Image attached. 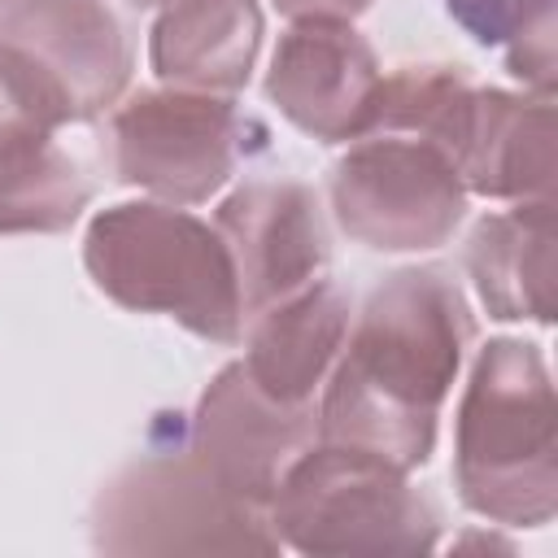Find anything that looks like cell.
<instances>
[{"mask_svg":"<svg viewBox=\"0 0 558 558\" xmlns=\"http://www.w3.org/2000/svg\"><path fill=\"white\" fill-rule=\"evenodd\" d=\"M131 65V35L105 0H17L0 9V92L44 131L113 109Z\"/></svg>","mask_w":558,"mask_h":558,"instance_id":"6","label":"cell"},{"mask_svg":"<svg viewBox=\"0 0 558 558\" xmlns=\"http://www.w3.org/2000/svg\"><path fill=\"white\" fill-rule=\"evenodd\" d=\"M379 57L353 22H288L266 70V100L310 140L349 144L366 131Z\"/></svg>","mask_w":558,"mask_h":558,"instance_id":"11","label":"cell"},{"mask_svg":"<svg viewBox=\"0 0 558 558\" xmlns=\"http://www.w3.org/2000/svg\"><path fill=\"white\" fill-rule=\"evenodd\" d=\"M331 214L353 244L375 253H427L466 218L458 166L414 135L366 131L331 166Z\"/></svg>","mask_w":558,"mask_h":558,"instance_id":"8","label":"cell"},{"mask_svg":"<svg viewBox=\"0 0 558 558\" xmlns=\"http://www.w3.org/2000/svg\"><path fill=\"white\" fill-rule=\"evenodd\" d=\"M466 275L484 310L501 323H554L558 283V222L554 201H514L488 214L466 235Z\"/></svg>","mask_w":558,"mask_h":558,"instance_id":"14","label":"cell"},{"mask_svg":"<svg viewBox=\"0 0 558 558\" xmlns=\"http://www.w3.org/2000/svg\"><path fill=\"white\" fill-rule=\"evenodd\" d=\"M100 554H279L270 510L235 497L187 440L126 462L92 501Z\"/></svg>","mask_w":558,"mask_h":558,"instance_id":"4","label":"cell"},{"mask_svg":"<svg viewBox=\"0 0 558 558\" xmlns=\"http://www.w3.org/2000/svg\"><path fill=\"white\" fill-rule=\"evenodd\" d=\"M314 440H318L314 401L292 405L270 397L244 371V362H227L209 379L187 423V445L214 471V480L262 510H270L275 488Z\"/></svg>","mask_w":558,"mask_h":558,"instance_id":"9","label":"cell"},{"mask_svg":"<svg viewBox=\"0 0 558 558\" xmlns=\"http://www.w3.org/2000/svg\"><path fill=\"white\" fill-rule=\"evenodd\" d=\"M475 87L480 83L471 78L466 65H449V61L397 65L392 74L379 78L366 131L414 135L423 144H436L458 166V148H462V135H466V122H471Z\"/></svg>","mask_w":558,"mask_h":558,"instance_id":"17","label":"cell"},{"mask_svg":"<svg viewBox=\"0 0 558 558\" xmlns=\"http://www.w3.org/2000/svg\"><path fill=\"white\" fill-rule=\"evenodd\" d=\"M214 227L235 266L244 323L318 283L331 262L318 192L296 179H253L235 187L214 209Z\"/></svg>","mask_w":558,"mask_h":558,"instance_id":"10","label":"cell"},{"mask_svg":"<svg viewBox=\"0 0 558 558\" xmlns=\"http://www.w3.org/2000/svg\"><path fill=\"white\" fill-rule=\"evenodd\" d=\"M349 292L340 283H310L296 296L244 323V371L279 401L310 405L331 375L349 336Z\"/></svg>","mask_w":558,"mask_h":558,"instance_id":"15","label":"cell"},{"mask_svg":"<svg viewBox=\"0 0 558 558\" xmlns=\"http://www.w3.org/2000/svg\"><path fill=\"white\" fill-rule=\"evenodd\" d=\"M262 35L257 0H166L148 35V61L161 87L235 96L253 78Z\"/></svg>","mask_w":558,"mask_h":558,"instance_id":"13","label":"cell"},{"mask_svg":"<svg viewBox=\"0 0 558 558\" xmlns=\"http://www.w3.org/2000/svg\"><path fill=\"white\" fill-rule=\"evenodd\" d=\"M83 266L131 314H166L209 344H235L244 331L227 240L183 205L122 201L100 209L83 235Z\"/></svg>","mask_w":558,"mask_h":558,"instance_id":"3","label":"cell"},{"mask_svg":"<svg viewBox=\"0 0 558 558\" xmlns=\"http://www.w3.org/2000/svg\"><path fill=\"white\" fill-rule=\"evenodd\" d=\"M558 22H554V4L536 9L501 48H506V70L536 96H554L558 87Z\"/></svg>","mask_w":558,"mask_h":558,"instance_id":"18","label":"cell"},{"mask_svg":"<svg viewBox=\"0 0 558 558\" xmlns=\"http://www.w3.org/2000/svg\"><path fill=\"white\" fill-rule=\"evenodd\" d=\"M270 523L283 549L314 558L432 554L440 545V506L410 484V471L323 440L275 488Z\"/></svg>","mask_w":558,"mask_h":558,"instance_id":"5","label":"cell"},{"mask_svg":"<svg viewBox=\"0 0 558 558\" xmlns=\"http://www.w3.org/2000/svg\"><path fill=\"white\" fill-rule=\"evenodd\" d=\"M126 4H135V9H161L166 0H126Z\"/></svg>","mask_w":558,"mask_h":558,"instance_id":"21","label":"cell"},{"mask_svg":"<svg viewBox=\"0 0 558 558\" xmlns=\"http://www.w3.org/2000/svg\"><path fill=\"white\" fill-rule=\"evenodd\" d=\"M554 0H445V13L480 44V48H501L536 9Z\"/></svg>","mask_w":558,"mask_h":558,"instance_id":"19","label":"cell"},{"mask_svg":"<svg viewBox=\"0 0 558 558\" xmlns=\"http://www.w3.org/2000/svg\"><path fill=\"white\" fill-rule=\"evenodd\" d=\"M554 96L475 87L458 148V179L466 196L484 201H554Z\"/></svg>","mask_w":558,"mask_h":558,"instance_id":"12","label":"cell"},{"mask_svg":"<svg viewBox=\"0 0 558 558\" xmlns=\"http://www.w3.org/2000/svg\"><path fill=\"white\" fill-rule=\"evenodd\" d=\"M266 140V126L235 109L231 96L144 87L131 92L109 118V166L166 205H201Z\"/></svg>","mask_w":558,"mask_h":558,"instance_id":"7","label":"cell"},{"mask_svg":"<svg viewBox=\"0 0 558 558\" xmlns=\"http://www.w3.org/2000/svg\"><path fill=\"white\" fill-rule=\"evenodd\" d=\"M92 179L57 144V131L0 126V235H52L78 222Z\"/></svg>","mask_w":558,"mask_h":558,"instance_id":"16","label":"cell"},{"mask_svg":"<svg viewBox=\"0 0 558 558\" xmlns=\"http://www.w3.org/2000/svg\"><path fill=\"white\" fill-rule=\"evenodd\" d=\"M288 22H353L375 0H270Z\"/></svg>","mask_w":558,"mask_h":558,"instance_id":"20","label":"cell"},{"mask_svg":"<svg viewBox=\"0 0 558 558\" xmlns=\"http://www.w3.org/2000/svg\"><path fill=\"white\" fill-rule=\"evenodd\" d=\"M458 501L497 527H545L558 510V401L541 344L493 336L453 423Z\"/></svg>","mask_w":558,"mask_h":558,"instance_id":"2","label":"cell"},{"mask_svg":"<svg viewBox=\"0 0 558 558\" xmlns=\"http://www.w3.org/2000/svg\"><path fill=\"white\" fill-rule=\"evenodd\" d=\"M475 344V314L440 266L388 275L349 323L344 349L323 379L318 440L418 471L440 432V405Z\"/></svg>","mask_w":558,"mask_h":558,"instance_id":"1","label":"cell"},{"mask_svg":"<svg viewBox=\"0 0 558 558\" xmlns=\"http://www.w3.org/2000/svg\"><path fill=\"white\" fill-rule=\"evenodd\" d=\"M9 4H17V0H0V9H9Z\"/></svg>","mask_w":558,"mask_h":558,"instance_id":"22","label":"cell"}]
</instances>
